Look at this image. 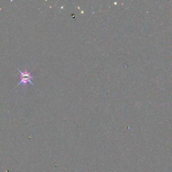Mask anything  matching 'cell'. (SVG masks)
<instances>
[{"label": "cell", "mask_w": 172, "mask_h": 172, "mask_svg": "<svg viewBox=\"0 0 172 172\" xmlns=\"http://www.w3.org/2000/svg\"><path fill=\"white\" fill-rule=\"evenodd\" d=\"M17 70L20 73V81L17 85L22 84L24 87H26L28 83H30L32 85H34V83H32V81L35 79L36 77L33 76L31 71H28L26 69L24 70V71H22L19 69H17Z\"/></svg>", "instance_id": "6da1fadb"}]
</instances>
